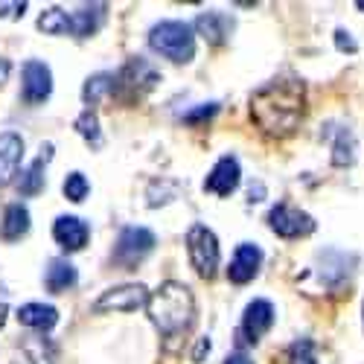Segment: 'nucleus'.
Instances as JSON below:
<instances>
[{
  "mask_svg": "<svg viewBox=\"0 0 364 364\" xmlns=\"http://www.w3.org/2000/svg\"><path fill=\"white\" fill-rule=\"evenodd\" d=\"M306 111V87L297 79H274L251 97L254 123L274 137H286L297 129Z\"/></svg>",
  "mask_w": 364,
  "mask_h": 364,
  "instance_id": "nucleus-1",
  "label": "nucleus"
},
{
  "mask_svg": "<svg viewBox=\"0 0 364 364\" xmlns=\"http://www.w3.org/2000/svg\"><path fill=\"white\" fill-rule=\"evenodd\" d=\"M146 312L166 341L181 338L196 323V297L184 283L166 280L149 294Z\"/></svg>",
  "mask_w": 364,
  "mask_h": 364,
  "instance_id": "nucleus-2",
  "label": "nucleus"
},
{
  "mask_svg": "<svg viewBox=\"0 0 364 364\" xmlns=\"http://www.w3.org/2000/svg\"><path fill=\"white\" fill-rule=\"evenodd\" d=\"M149 47L175 65H190L196 58V26L187 21H161L149 29Z\"/></svg>",
  "mask_w": 364,
  "mask_h": 364,
  "instance_id": "nucleus-3",
  "label": "nucleus"
},
{
  "mask_svg": "<svg viewBox=\"0 0 364 364\" xmlns=\"http://www.w3.org/2000/svg\"><path fill=\"white\" fill-rule=\"evenodd\" d=\"M161 82V73L151 68L146 58L134 55L119 68V73H114V97L123 102H137L143 100L151 87Z\"/></svg>",
  "mask_w": 364,
  "mask_h": 364,
  "instance_id": "nucleus-4",
  "label": "nucleus"
},
{
  "mask_svg": "<svg viewBox=\"0 0 364 364\" xmlns=\"http://www.w3.org/2000/svg\"><path fill=\"white\" fill-rule=\"evenodd\" d=\"M187 254L190 265L196 268V274L204 280H213L219 271V239L207 225H193L187 230Z\"/></svg>",
  "mask_w": 364,
  "mask_h": 364,
  "instance_id": "nucleus-5",
  "label": "nucleus"
},
{
  "mask_svg": "<svg viewBox=\"0 0 364 364\" xmlns=\"http://www.w3.org/2000/svg\"><path fill=\"white\" fill-rule=\"evenodd\" d=\"M155 242H158L155 233L146 230V228H126L117 239L111 259L123 268H134L137 262H143L151 251H155Z\"/></svg>",
  "mask_w": 364,
  "mask_h": 364,
  "instance_id": "nucleus-6",
  "label": "nucleus"
},
{
  "mask_svg": "<svg viewBox=\"0 0 364 364\" xmlns=\"http://www.w3.org/2000/svg\"><path fill=\"white\" fill-rule=\"evenodd\" d=\"M268 228L283 239H300L315 230V219L291 204H277V207H271V213H268Z\"/></svg>",
  "mask_w": 364,
  "mask_h": 364,
  "instance_id": "nucleus-7",
  "label": "nucleus"
},
{
  "mask_svg": "<svg viewBox=\"0 0 364 364\" xmlns=\"http://www.w3.org/2000/svg\"><path fill=\"white\" fill-rule=\"evenodd\" d=\"M149 303V291L140 283H129V286H117L100 294V300L94 303V312H134Z\"/></svg>",
  "mask_w": 364,
  "mask_h": 364,
  "instance_id": "nucleus-8",
  "label": "nucleus"
},
{
  "mask_svg": "<svg viewBox=\"0 0 364 364\" xmlns=\"http://www.w3.org/2000/svg\"><path fill=\"white\" fill-rule=\"evenodd\" d=\"M23 85H21V97L26 105H41L50 100L53 94V73L44 62H38V58H29V62L23 65Z\"/></svg>",
  "mask_w": 364,
  "mask_h": 364,
  "instance_id": "nucleus-9",
  "label": "nucleus"
},
{
  "mask_svg": "<svg viewBox=\"0 0 364 364\" xmlns=\"http://www.w3.org/2000/svg\"><path fill=\"white\" fill-rule=\"evenodd\" d=\"M274 326V306L268 300H251L245 306V315H242V329H239V338H245L248 344H257L265 332Z\"/></svg>",
  "mask_w": 364,
  "mask_h": 364,
  "instance_id": "nucleus-10",
  "label": "nucleus"
},
{
  "mask_svg": "<svg viewBox=\"0 0 364 364\" xmlns=\"http://www.w3.org/2000/svg\"><path fill=\"white\" fill-rule=\"evenodd\" d=\"M259 262H262V251L257 245H251V242H242V245L236 248L233 259H230V268H228V280L236 283V286H245L257 277L259 271Z\"/></svg>",
  "mask_w": 364,
  "mask_h": 364,
  "instance_id": "nucleus-11",
  "label": "nucleus"
},
{
  "mask_svg": "<svg viewBox=\"0 0 364 364\" xmlns=\"http://www.w3.org/2000/svg\"><path fill=\"white\" fill-rule=\"evenodd\" d=\"M53 239L62 245L65 251H82L90 239V228L79 216H58L53 225Z\"/></svg>",
  "mask_w": 364,
  "mask_h": 364,
  "instance_id": "nucleus-12",
  "label": "nucleus"
},
{
  "mask_svg": "<svg viewBox=\"0 0 364 364\" xmlns=\"http://www.w3.org/2000/svg\"><path fill=\"white\" fill-rule=\"evenodd\" d=\"M239 175H242L239 161L233 155H225V158H219V164L213 169H210V175L204 181V190L216 193V196H230L239 187Z\"/></svg>",
  "mask_w": 364,
  "mask_h": 364,
  "instance_id": "nucleus-13",
  "label": "nucleus"
},
{
  "mask_svg": "<svg viewBox=\"0 0 364 364\" xmlns=\"http://www.w3.org/2000/svg\"><path fill=\"white\" fill-rule=\"evenodd\" d=\"M23 161V137L15 132H0V187H6L15 178Z\"/></svg>",
  "mask_w": 364,
  "mask_h": 364,
  "instance_id": "nucleus-14",
  "label": "nucleus"
},
{
  "mask_svg": "<svg viewBox=\"0 0 364 364\" xmlns=\"http://www.w3.org/2000/svg\"><path fill=\"white\" fill-rule=\"evenodd\" d=\"M230 33H233V18L228 12H201L196 18V36H201L213 47L225 44Z\"/></svg>",
  "mask_w": 364,
  "mask_h": 364,
  "instance_id": "nucleus-15",
  "label": "nucleus"
},
{
  "mask_svg": "<svg viewBox=\"0 0 364 364\" xmlns=\"http://www.w3.org/2000/svg\"><path fill=\"white\" fill-rule=\"evenodd\" d=\"M50 158H53V143H47L41 149V155L21 172V181H18V193L21 196L29 198V196H38L44 190V166L50 164Z\"/></svg>",
  "mask_w": 364,
  "mask_h": 364,
  "instance_id": "nucleus-16",
  "label": "nucleus"
},
{
  "mask_svg": "<svg viewBox=\"0 0 364 364\" xmlns=\"http://www.w3.org/2000/svg\"><path fill=\"white\" fill-rule=\"evenodd\" d=\"M105 12L108 6L105 4H90V6H82L79 12H73V36L76 38H90L97 29L105 23Z\"/></svg>",
  "mask_w": 364,
  "mask_h": 364,
  "instance_id": "nucleus-17",
  "label": "nucleus"
},
{
  "mask_svg": "<svg viewBox=\"0 0 364 364\" xmlns=\"http://www.w3.org/2000/svg\"><path fill=\"white\" fill-rule=\"evenodd\" d=\"M18 321L23 326H33V329H53L55 321H58V309L55 306H47V303H23L18 309Z\"/></svg>",
  "mask_w": 364,
  "mask_h": 364,
  "instance_id": "nucleus-18",
  "label": "nucleus"
},
{
  "mask_svg": "<svg viewBox=\"0 0 364 364\" xmlns=\"http://www.w3.org/2000/svg\"><path fill=\"white\" fill-rule=\"evenodd\" d=\"M44 286L53 294H62L70 286H76V268L68 259H50L47 274H44Z\"/></svg>",
  "mask_w": 364,
  "mask_h": 364,
  "instance_id": "nucleus-19",
  "label": "nucleus"
},
{
  "mask_svg": "<svg viewBox=\"0 0 364 364\" xmlns=\"http://www.w3.org/2000/svg\"><path fill=\"white\" fill-rule=\"evenodd\" d=\"M26 230H29V210L23 204H9L6 213H4V222H0V236L6 242H15Z\"/></svg>",
  "mask_w": 364,
  "mask_h": 364,
  "instance_id": "nucleus-20",
  "label": "nucleus"
},
{
  "mask_svg": "<svg viewBox=\"0 0 364 364\" xmlns=\"http://www.w3.org/2000/svg\"><path fill=\"white\" fill-rule=\"evenodd\" d=\"M38 29H41V33H47V36H73V18L65 9L50 6V9L41 12Z\"/></svg>",
  "mask_w": 364,
  "mask_h": 364,
  "instance_id": "nucleus-21",
  "label": "nucleus"
},
{
  "mask_svg": "<svg viewBox=\"0 0 364 364\" xmlns=\"http://www.w3.org/2000/svg\"><path fill=\"white\" fill-rule=\"evenodd\" d=\"M114 97V73H97V76H90L82 87V100L85 105H97L102 97Z\"/></svg>",
  "mask_w": 364,
  "mask_h": 364,
  "instance_id": "nucleus-22",
  "label": "nucleus"
},
{
  "mask_svg": "<svg viewBox=\"0 0 364 364\" xmlns=\"http://www.w3.org/2000/svg\"><path fill=\"white\" fill-rule=\"evenodd\" d=\"M73 126H76V132H79V134H82V137H85L90 146H94V149H100V146H102L100 119H97V114L90 111V108H87V111H82V114L76 117V123H73Z\"/></svg>",
  "mask_w": 364,
  "mask_h": 364,
  "instance_id": "nucleus-23",
  "label": "nucleus"
},
{
  "mask_svg": "<svg viewBox=\"0 0 364 364\" xmlns=\"http://www.w3.org/2000/svg\"><path fill=\"white\" fill-rule=\"evenodd\" d=\"M23 353L29 355V361H33V364H53V344L44 336L26 338L23 341Z\"/></svg>",
  "mask_w": 364,
  "mask_h": 364,
  "instance_id": "nucleus-24",
  "label": "nucleus"
},
{
  "mask_svg": "<svg viewBox=\"0 0 364 364\" xmlns=\"http://www.w3.org/2000/svg\"><path fill=\"white\" fill-rule=\"evenodd\" d=\"M65 198L68 201H73V204H79V201H85L87 198V190H90V184H87V178L82 175V172H70L68 178H65Z\"/></svg>",
  "mask_w": 364,
  "mask_h": 364,
  "instance_id": "nucleus-25",
  "label": "nucleus"
},
{
  "mask_svg": "<svg viewBox=\"0 0 364 364\" xmlns=\"http://www.w3.org/2000/svg\"><path fill=\"white\" fill-rule=\"evenodd\" d=\"M332 164L336 166H350L353 164V134L347 129L338 132V140L332 146Z\"/></svg>",
  "mask_w": 364,
  "mask_h": 364,
  "instance_id": "nucleus-26",
  "label": "nucleus"
},
{
  "mask_svg": "<svg viewBox=\"0 0 364 364\" xmlns=\"http://www.w3.org/2000/svg\"><path fill=\"white\" fill-rule=\"evenodd\" d=\"M289 364H318L315 358V344L309 338H300L289 347Z\"/></svg>",
  "mask_w": 364,
  "mask_h": 364,
  "instance_id": "nucleus-27",
  "label": "nucleus"
},
{
  "mask_svg": "<svg viewBox=\"0 0 364 364\" xmlns=\"http://www.w3.org/2000/svg\"><path fill=\"white\" fill-rule=\"evenodd\" d=\"M216 111H219V105H216V102H207V105H201V108L187 111V114L181 117V119H184L187 126H201V123H207L210 117H216Z\"/></svg>",
  "mask_w": 364,
  "mask_h": 364,
  "instance_id": "nucleus-28",
  "label": "nucleus"
},
{
  "mask_svg": "<svg viewBox=\"0 0 364 364\" xmlns=\"http://www.w3.org/2000/svg\"><path fill=\"white\" fill-rule=\"evenodd\" d=\"M336 44H338V50H347V53L358 50V44L353 41V36L347 33V29H336Z\"/></svg>",
  "mask_w": 364,
  "mask_h": 364,
  "instance_id": "nucleus-29",
  "label": "nucleus"
},
{
  "mask_svg": "<svg viewBox=\"0 0 364 364\" xmlns=\"http://www.w3.org/2000/svg\"><path fill=\"white\" fill-rule=\"evenodd\" d=\"M207 353H210V338H198V344L193 350V361H201Z\"/></svg>",
  "mask_w": 364,
  "mask_h": 364,
  "instance_id": "nucleus-30",
  "label": "nucleus"
},
{
  "mask_svg": "<svg viewBox=\"0 0 364 364\" xmlns=\"http://www.w3.org/2000/svg\"><path fill=\"white\" fill-rule=\"evenodd\" d=\"M225 364H254V361H251L245 353H233V355L225 358Z\"/></svg>",
  "mask_w": 364,
  "mask_h": 364,
  "instance_id": "nucleus-31",
  "label": "nucleus"
},
{
  "mask_svg": "<svg viewBox=\"0 0 364 364\" xmlns=\"http://www.w3.org/2000/svg\"><path fill=\"white\" fill-rule=\"evenodd\" d=\"M12 73V65H9V58H0V85H4Z\"/></svg>",
  "mask_w": 364,
  "mask_h": 364,
  "instance_id": "nucleus-32",
  "label": "nucleus"
},
{
  "mask_svg": "<svg viewBox=\"0 0 364 364\" xmlns=\"http://www.w3.org/2000/svg\"><path fill=\"white\" fill-rule=\"evenodd\" d=\"M248 196H251V201H262V196H265V187H262V184H251Z\"/></svg>",
  "mask_w": 364,
  "mask_h": 364,
  "instance_id": "nucleus-33",
  "label": "nucleus"
},
{
  "mask_svg": "<svg viewBox=\"0 0 364 364\" xmlns=\"http://www.w3.org/2000/svg\"><path fill=\"white\" fill-rule=\"evenodd\" d=\"M6 315H9V306H6V303H0V326L6 323Z\"/></svg>",
  "mask_w": 364,
  "mask_h": 364,
  "instance_id": "nucleus-34",
  "label": "nucleus"
},
{
  "mask_svg": "<svg viewBox=\"0 0 364 364\" xmlns=\"http://www.w3.org/2000/svg\"><path fill=\"white\" fill-rule=\"evenodd\" d=\"M358 9H364V0H358Z\"/></svg>",
  "mask_w": 364,
  "mask_h": 364,
  "instance_id": "nucleus-35",
  "label": "nucleus"
}]
</instances>
